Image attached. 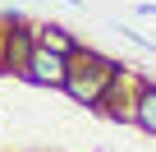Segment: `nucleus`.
<instances>
[{
    "instance_id": "nucleus-5",
    "label": "nucleus",
    "mask_w": 156,
    "mask_h": 152,
    "mask_svg": "<svg viewBox=\"0 0 156 152\" xmlns=\"http://www.w3.org/2000/svg\"><path fill=\"white\" fill-rule=\"evenodd\" d=\"M32 37H37V46H46V51H55V55H73L78 46V37H69V28H60V23H46V28H32Z\"/></svg>"
},
{
    "instance_id": "nucleus-6",
    "label": "nucleus",
    "mask_w": 156,
    "mask_h": 152,
    "mask_svg": "<svg viewBox=\"0 0 156 152\" xmlns=\"http://www.w3.org/2000/svg\"><path fill=\"white\" fill-rule=\"evenodd\" d=\"M60 5H73V9H83V0H60Z\"/></svg>"
},
{
    "instance_id": "nucleus-3",
    "label": "nucleus",
    "mask_w": 156,
    "mask_h": 152,
    "mask_svg": "<svg viewBox=\"0 0 156 152\" xmlns=\"http://www.w3.org/2000/svg\"><path fill=\"white\" fill-rule=\"evenodd\" d=\"M14 23H19V19H14ZM14 23L5 28V37H0V42H5V65L23 74V65H28V55H32L37 37H32V28H14Z\"/></svg>"
},
{
    "instance_id": "nucleus-4",
    "label": "nucleus",
    "mask_w": 156,
    "mask_h": 152,
    "mask_svg": "<svg viewBox=\"0 0 156 152\" xmlns=\"http://www.w3.org/2000/svg\"><path fill=\"white\" fill-rule=\"evenodd\" d=\"M129 115H133V124H138V129H147V134L156 138V83H142V88H138V97H133Z\"/></svg>"
},
{
    "instance_id": "nucleus-2",
    "label": "nucleus",
    "mask_w": 156,
    "mask_h": 152,
    "mask_svg": "<svg viewBox=\"0 0 156 152\" xmlns=\"http://www.w3.org/2000/svg\"><path fill=\"white\" fill-rule=\"evenodd\" d=\"M64 74H69V55H55L46 46H32L28 65H23V79L41 83V88H64Z\"/></svg>"
},
{
    "instance_id": "nucleus-1",
    "label": "nucleus",
    "mask_w": 156,
    "mask_h": 152,
    "mask_svg": "<svg viewBox=\"0 0 156 152\" xmlns=\"http://www.w3.org/2000/svg\"><path fill=\"white\" fill-rule=\"evenodd\" d=\"M124 69L119 60H106L87 46H78L69 55V74H64V92L78 102V106H106V97L115 92V83L124 79Z\"/></svg>"
}]
</instances>
